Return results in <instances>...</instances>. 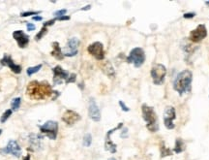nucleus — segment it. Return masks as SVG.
<instances>
[{
  "instance_id": "obj_19",
  "label": "nucleus",
  "mask_w": 209,
  "mask_h": 160,
  "mask_svg": "<svg viewBox=\"0 0 209 160\" xmlns=\"http://www.w3.org/2000/svg\"><path fill=\"white\" fill-rule=\"evenodd\" d=\"M51 55L53 57H55L58 60H62L64 58V54L63 51H61L59 43L58 42H53L52 43V51H51Z\"/></svg>"
},
{
  "instance_id": "obj_37",
  "label": "nucleus",
  "mask_w": 209,
  "mask_h": 160,
  "mask_svg": "<svg viewBox=\"0 0 209 160\" xmlns=\"http://www.w3.org/2000/svg\"><path fill=\"white\" fill-rule=\"evenodd\" d=\"M89 9H91V5H87V6H85L84 8H81V11H86V10H89Z\"/></svg>"
},
{
  "instance_id": "obj_1",
  "label": "nucleus",
  "mask_w": 209,
  "mask_h": 160,
  "mask_svg": "<svg viewBox=\"0 0 209 160\" xmlns=\"http://www.w3.org/2000/svg\"><path fill=\"white\" fill-rule=\"evenodd\" d=\"M26 93L31 99H35V100H43L47 97L51 96L54 93L52 90L51 86L49 83L47 82H37L33 81L31 82L26 89Z\"/></svg>"
},
{
  "instance_id": "obj_29",
  "label": "nucleus",
  "mask_w": 209,
  "mask_h": 160,
  "mask_svg": "<svg viewBox=\"0 0 209 160\" xmlns=\"http://www.w3.org/2000/svg\"><path fill=\"white\" fill-rule=\"evenodd\" d=\"M40 11L39 12H24V13H21L20 14V17H23V18H25V17H29V16H32V15H38L40 14Z\"/></svg>"
},
{
  "instance_id": "obj_33",
  "label": "nucleus",
  "mask_w": 209,
  "mask_h": 160,
  "mask_svg": "<svg viewBox=\"0 0 209 160\" xmlns=\"http://www.w3.org/2000/svg\"><path fill=\"white\" fill-rule=\"evenodd\" d=\"M195 16V13H186V14L183 15V17H184L185 19H192V18H194Z\"/></svg>"
},
{
  "instance_id": "obj_7",
  "label": "nucleus",
  "mask_w": 209,
  "mask_h": 160,
  "mask_svg": "<svg viewBox=\"0 0 209 160\" xmlns=\"http://www.w3.org/2000/svg\"><path fill=\"white\" fill-rule=\"evenodd\" d=\"M176 118V114H175V109L172 106H168L165 108V113H164V123L165 126L169 130H171L175 127L174 124V119Z\"/></svg>"
},
{
  "instance_id": "obj_36",
  "label": "nucleus",
  "mask_w": 209,
  "mask_h": 160,
  "mask_svg": "<svg viewBox=\"0 0 209 160\" xmlns=\"http://www.w3.org/2000/svg\"><path fill=\"white\" fill-rule=\"evenodd\" d=\"M32 19H33V20H37V21H40V20H43V18H42V17H40V16H34Z\"/></svg>"
},
{
  "instance_id": "obj_12",
  "label": "nucleus",
  "mask_w": 209,
  "mask_h": 160,
  "mask_svg": "<svg viewBox=\"0 0 209 160\" xmlns=\"http://www.w3.org/2000/svg\"><path fill=\"white\" fill-rule=\"evenodd\" d=\"M52 72H53V83H54V85H61L63 81L66 82L70 76L69 72L64 70V69L59 65L55 66L53 69H52Z\"/></svg>"
},
{
  "instance_id": "obj_27",
  "label": "nucleus",
  "mask_w": 209,
  "mask_h": 160,
  "mask_svg": "<svg viewBox=\"0 0 209 160\" xmlns=\"http://www.w3.org/2000/svg\"><path fill=\"white\" fill-rule=\"evenodd\" d=\"M47 27H44V26H43V28L40 30V32H39V33L37 34V35L35 36V40H36V41L41 40V39L43 38V36H44V35H46V34H47Z\"/></svg>"
},
{
  "instance_id": "obj_26",
  "label": "nucleus",
  "mask_w": 209,
  "mask_h": 160,
  "mask_svg": "<svg viewBox=\"0 0 209 160\" xmlns=\"http://www.w3.org/2000/svg\"><path fill=\"white\" fill-rule=\"evenodd\" d=\"M12 113H13V111L12 110H6L5 112L3 113V115H1V118H0V122L1 123H4L6 122V120L10 118V116L12 115Z\"/></svg>"
},
{
  "instance_id": "obj_20",
  "label": "nucleus",
  "mask_w": 209,
  "mask_h": 160,
  "mask_svg": "<svg viewBox=\"0 0 209 160\" xmlns=\"http://www.w3.org/2000/svg\"><path fill=\"white\" fill-rule=\"evenodd\" d=\"M186 149V144L181 138H177L175 141V145H174L173 151L175 153H181Z\"/></svg>"
},
{
  "instance_id": "obj_10",
  "label": "nucleus",
  "mask_w": 209,
  "mask_h": 160,
  "mask_svg": "<svg viewBox=\"0 0 209 160\" xmlns=\"http://www.w3.org/2000/svg\"><path fill=\"white\" fill-rule=\"evenodd\" d=\"M80 46V40L77 37L71 38L67 43V46L64 48L63 54L64 57H75L77 54V48Z\"/></svg>"
},
{
  "instance_id": "obj_15",
  "label": "nucleus",
  "mask_w": 209,
  "mask_h": 160,
  "mask_svg": "<svg viewBox=\"0 0 209 160\" xmlns=\"http://www.w3.org/2000/svg\"><path fill=\"white\" fill-rule=\"evenodd\" d=\"M80 119V115H78L77 112L72 111V110H67L63 114V116H62V120L68 125L75 124Z\"/></svg>"
},
{
  "instance_id": "obj_31",
  "label": "nucleus",
  "mask_w": 209,
  "mask_h": 160,
  "mask_svg": "<svg viewBox=\"0 0 209 160\" xmlns=\"http://www.w3.org/2000/svg\"><path fill=\"white\" fill-rule=\"evenodd\" d=\"M55 21H56V20H55V18H54L53 20H49V21H47V23H44L43 26H44V27H47V26H50V25L53 24V23H55Z\"/></svg>"
},
{
  "instance_id": "obj_41",
  "label": "nucleus",
  "mask_w": 209,
  "mask_h": 160,
  "mask_svg": "<svg viewBox=\"0 0 209 160\" xmlns=\"http://www.w3.org/2000/svg\"><path fill=\"white\" fill-rule=\"evenodd\" d=\"M205 3H206V4H207V5H209V1H206V2H205Z\"/></svg>"
},
{
  "instance_id": "obj_30",
  "label": "nucleus",
  "mask_w": 209,
  "mask_h": 160,
  "mask_svg": "<svg viewBox=\"0 0 209 160\" xmlns=\"http://www.w3.org/2000/svg\"><path fill=\"white\" fill-rule=\"evenodd\" d=\"M76 78H77V76H76V74H71L69 76V78L67 79V81H66V84H70V83H75L76 82Z\"/></svg>"
},
{
  "instance_id": "obj_6",
  "label": "nucleus",
  "mask_w": 209,
  "mask_h": 160,
  "mask_svg": "<svg viewBox=\"0 0 209 160\" xmlns=\"http://www.w3.org/2000/svg\"><path fill=\"white\" fill-rule=\"evenodd\" d=\"M40 131L42 134H45L47 137H49L50 140H55L58 134V123L56 122L49 120L41 125Z\"/></svg>"
},
{
  "instance_id": "obj_39",
  "label": "nucleus",
  "mask_w": 209,
  "mask_h": 160,
  "mask_svg": "<svg viewBox=\"0 0 209 160\" xmlns=\"http://www.w3.org/2000/svg\"><path fill=\"white\" fill-rule=\"evenodd\" d=\"M108 160H116L114 157H111V158H110V159H108Z\"/></svg>"
},
{
  "instance_id": "obj_21",
  "label": "nucleus",
  "mask_w": 209,
  "mask_h": 160,
  "mask_svg": "<svg viewBox=\"0 0 209 160\" xmlns=\"http://www.w3.org/2000/svg\"><path fill=\"white\" fill-rule=\"evenodd\" d=\"M103 71H104V74H106L107 76H108L110 78L115 77V71H114V69H113L111 62L107 61L106 63L104 64V65H103Z\"/></svg>"
},
{
  "instance_id": "obj_25",
  "label": "nucleus",
  "mask_w": 209,
  "mask_h": 160,
  "mask_svg": "<svg viewBox=\"0 0 209 160\" xmlns=\"http://www.w3.org/2000/svg\"><path fill=\"white\" fill-rule=\"evenodd\" d=\"M91 143H92V136H91V134L89 133L85 134L83 137V146L88 148V146H91Z\"/></svg>"
},
{
  "instance_id": "obj_5",
  "label": "nucleus",
  "mask_w": 209,
  "mask_h": 160,
  "mask_svg": "<svg viewBox=\"0 0 209 160\" xmlns=\"http://www.w3.org/2000/svg\"><path fill=\"white\" fill-rule=\"evenodd\" d=\"M165 75H167V68L163 64H155L151 69L152 80L157 85H160L164 83Z\"/></svg>"
},
{
  "instance_id": "obj_24",
  "label": "nucleus",
  "mask_w": 209,
  "mask_h": 160,
  "mask_svg": "<svg viewBox=\"0 0 209 160\" xmlns=\"http://www.w3.org/2000/svg\"><path fill=\"white\" fill-rule=\"evenodd\" d=\"M42 64H38L37 66H34V67H29L27 68V70H26V73H27L28 76H31L33 74H35V73H37L40 69L42 68Z\"/></svg>"
},
{
  "instance_id": "obj_3",
  "label": "nucleus",
  "mask_w": 209,
  "mask_h": 160,
  "mask_svg": "<svg viewBox=\"0 0 209 160\" xmlns=\"http://www.w3.org/2000/svg\"><path fill=\"white\" fill-rule=\"evenodd\" d=\"M142 118L146 122V128L150 132H157L159 130L158 119H157V115L153 109V107H150L143 104L141 106Z\"/></svg>"
},
{
  "instance_id": "obj_35",
  "label": "nucleus",
  "mask_w": 209,
  "mask_h": 160,
  "mask_svg": "<svg viewBox=\"0 0 209 160\" xmlns=\"http://www.w3.org/2000/svg\"><path fill=\"white\" fill-rule=\"evenodd\" d=\"M56 20H70V17L69 16H62V17H59V18H55Z\"/></svg>"
},
{
  "instance_id": "obj_17",
  "label": "nucleus",
  "mask_w": 209,
  "mask_h": 160,
  "mask_svg": "<svg viewBox=\"0 0 209 160\" xmlns=\"http://www.w3.org/2000/svg\"><path fill=\"white\" fill-rule=\"evenodd\" d=\"M0 63L4 66H8L13 72L15 73V74H20V73L21 72V66L17 65V64H15L14 61H13L12 57L8 54L4 55L3 58L0 60Z\"/></svg>"
},
{
  "instance_id": "obj_23",
  "label": "nucleus",
  "mask_w": 209,
  "mask_h": 160,
  "mask_svg": "<svg viewBox=\"0 0 209 160\" xmlns=\"http://www.w3.org/2000/svg\"><path fill=\"white\" fill-rule=\"evenodd\" d=\"M20 103H21V99L20 97H17L15 99H13V101L11 103V106H12V111L17 112V110L20 109Z\"/></svg>"
},
{
  "instance_id": "obj_4",
  "label": "nucleus",
  "mask_w": 209,
  "mask_h": 160,
  "mask_svg": "<svg viewBox=\"0 0 209 160\" xmlns=\"http://www.w3.org/2000/svg\"><path fill=\"white\" fill-rule=\"evenodd\" d=\"M145 61V54L141 48H135L130 51L127 57L128 63H133L135 67H141Z\"/></svg>"
},
{
  "instance_id": "obj_22",
  "label": "nucleus",
  "mask_w": 209,
  "mask_h": 160,
  "mask_svg": "<svg viewBox=\"0 0 209 160\" xmlns=\"http://www.w3.org/2000/svg\"><path fill=\"white\" fill-rule=\"evenodd\" d=\"M160 150H161V157L169 156V155L172 154V150L171 149L167 148V146H165V144H163V143L160 146Z\"/></svg>"
},
{
  "instance_id": "obj_18",
  "label": "nucleus",
  "mask_w": 209,
  "mask_h": 160,
  "mask_svg": "<svg viewBox=\"0 0 209 160\" xmlns=\"http://www.w3.org/2000/svg\"><path fill=\"white\" fill-rule=\"evenodd\" d=\"M29 143H30V146H31L34 149L39 150L42 149V138L39 135H36V134H30Z\"/></svg>"
},
{
  "instance_id": "obj_32",
  "label": "nucleus",
  "mask_w": 209,
  "mask_h": 160,
  "mask_svg": "<svg viewBox=\"0 0 209 160\" xmlns=\"http://www.w3.org/2000/svg\"><path fill=\"white\" fill-rule=\"evenodd\" d=\"M119 105H120V107H121V109L123 110L124 112H129V111H130V109H129V108H128L127 106L125 105L123 101H119Z\"/></svg>"
},
{
  "instance_id": "obj_8",
  "label": "nucleus",
  "mask_w": 209,
  "mask_h": 160,
  "mask_svg": "<svg viewBox=\"0 0 209 160\" xmlns=\"http://www.w3.org/2000/svg\"><path fill=\"white\" fill-rule=\"evenodd\" d=\"M207 36V29L204 24H199L198 27L190 32V40L194 43H199Z\"/></svg>"
},
{
  "instance_id": "obj_40",
  "label": "nucleus",
  "mask_w": 209,
  "mask_h": 160,
  "mask_svg": "<svg viewBox=\"0 0 209 160\" xmlns=\"http://www.w3.org/2000/svg\"><path fill=\"white\" fill-rule=\"evenodd\" d=\"M1 133H2V129H0V135H1Z\"/></svg>"
},
{
  "instance_id": "obj_9",
  "label": "nucleus",
  "mask_w": 209,
  "mask_h": 160,
  "mask_svg": "<svg viewBox=\"0 0 209 160\" xmlns=\"http://www.w3.org/2000/svg\"><path fill=\"white\" fill-rule=\"evenodd\" d=\"M8 153H11L12 155H14L16 157H20L21 155V149L19 146V144L17 143V141L11 140L8 143L7 146L3 149H0V154L5 155Z\"/></svg>"
},
{
  "instance_id": "obj_13",
  "label": "nucleus",
  "mask_w": 209,
  "mask_h": 160,
  "mask_svg": "<svg viewBox=\"0 0 209 160\" xmlns=\"http://www.w3.org/2000/svg\"><path fill=\"white\" fill-rule=\"evenodd\" d=\"M122 126H123V123L120 122L115 128L108 130V132L107 133V135H106V140H104V149L108 150V151H110V152H111V153H115V152H116V146H117L111 141V134H112L113 132H115V130H118V129H120Z\"/></svg>"
},
{
  "instance_id": "obj_11",
  "label": "nucleus",
  "mask_w": 209,
  "mask_h": 160,
  "mask_svg": "<svg viewBox=\"0 0 209 160\" xmlns=\"http://www.w3.org/2000/svg\"><path fill=\"white\" fill-rule=\"evenodd\" d=\"M87 51L97 60H103L104 58V46L100 42H94L87 48Z\"/></svg>"
},
{
  "instance_id": "obj_14",
  "label": "nucleus",
  "mask_w": 209,
  "mask_h": 160,
  "mask_svg": "<svg viewBox=\"0 0 209 160\" xmlns=\"http://www.w3.org/2000/svg\"><path fill=\"white\" fill-rule=\"evenodd\" d=\"M88 115L91 119L94 120V122H100V119H101V113H100L99 108H98L97 104H96V102L93 98L89 99Z\"/></svg>"
},
{
  "instance_id": "obj_16",
  "label": "nucleus",
  "mask_w": 209,
  "mask_h": 160,
  "mask_svg": "<svg viewBox=\"0 0 209 160\" xmlns=\"http://www.w3.org/2000/svg\"><path fill=\"white\" fill-rule=\"evenodd\" d=\"M13 38L17 41L20 48H25L29 43V37L21 30H17L13 32Z\"/></svg>"
},
{
  "instance_id": "obj_2",
  "label": "nucleus",
  "mask_w": 209,
  "mask_h": 160,
  "mask_svg": "<svg viewBox=\"0 0 209 160\" xmlns=\"http://www.w3.org/2000/svg\"><path fill=\"white\" fill-rule=\"evenodd\" d=\"M192 81H193V74L190 70H183L177 75L176 79L174 80L173 88L179 94L187 93L191 91Z\"/></svg>"
},
{
  "instance_id": "obj_38",
  "label": "nucleus",
  "mask_w": 209,
  "mask_h": 160,
  "mask_svg": "<svg viewBox=\"0 0 209 160\" xmlns=\"http://www.w3.org/2000/svg\"><path fill=\"white\" fill-rule=\"evenodd\" d=\"M23 160H30V158H29V154H28L26 157H24V158H23Z\"/></svg>"
},
{
  "instance_id": "obj_34",
  "label": "nucleus",
  "mask_w": 209,
  "mask_h": 160,
  "mask_svg": "<svg viewBox=\"0 0 209 160\" xmlns=\"http://www.w3.org/2000/svg\"><path fill=\"white\" fill-rule=\"evenodd\" d=\"M26 27H27L28 31H33V30H35V25L33 23H26Z\"/></svg>"
},
{
  "instance_id": "obj_28",
  "label": "nucleus",
  "mask_w": 209,
  "mask_h": 160,
  "mask_svg": "<svg viewBox=\"0 0 209 160\" xmlns=\"http://www.w3.org/2000/svg\"><path fill=\"white\" fill-rule=\"evenodd\" d=\"M67 13V10L66 9H62V10H58L54 12V16L55 18H59V17H62V16H65V14Z\"/></svg>"
}]
</instances>
